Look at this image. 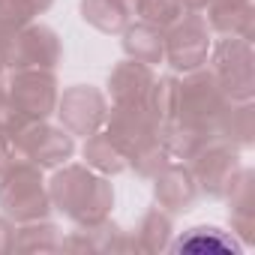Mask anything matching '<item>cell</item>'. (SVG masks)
Masks as SVG:
<instances>
[{
  "mask_svg": "<svg viewBox=\"0 0 255 255\" xmlns=\"http://www.w3.org/2000/svg\"><path fill=\"white\" fill-rule=\"evenodd\" d=\"M48 198L57 213H63L75 225H93L111 216L114 186L111 177L87 168L84 162H63L54 168L48 180Z\"/></svg>",
  "mask_w": 255,
  "mask_h": 255,
  "instance_id": "1",
  "label": "cell"
},
{
  "mask_svg": "<svg viewBox=\"0 0 255 255\" xmlns=\"http://www.w3.org/2000/svg\"><path fill=\"white\" fill-rule=\"evenodd\" d=\"M51 210L54 207L48 198V180L42 177V168L18 156L0 174V213L18 225L33 219H48Z\"/></svg>",
  "mask_w": 255,
  "mask_h": 255,
  "instance_id": "2",
  "label": "cell"
},
{
  "mask_svg": "<svg viewBox=\"0 0 255 255\" xmlns=\"http://www.w3.org/2000/svg\"><path fill=\"white\" fill-rule=\"evenodd\" d=\"M231 99L225 96L222 84L216 81V75L210 72V66H198L192 72H183L180 78V96H177V120L198 126V129L210 132L216 129V120L225 111ZM216 138V135H213Z\"/></svg>",
  "mask_w": 255,
  "mask_h": 255,
  "instance_id": "3",
  "label": "cell"
},
{
  "mask_svg": "<svg viewBox=\"0 0 255 255\" xmlns=\"http://www.w3.org/2000/svg\"><path fill=\"white\" fill-rule=\"evenodd\" d=\"M207 66L231 102L255 96V48L243 36H222L210 45Z\"/></svg>",
  "mask_w": 255,
  "mask_h": 255,
  "instance_id": "4",
  "label": "cell"
},
{
  "mask_svg": "<svg viewBox=\"0 0 255 255\" xmlns=\"http://www.w3.org/2000/svg\"><path fill=\"white\" fill-rule=\"evenodd\" d=\"M12 144L21 159L39 165L42 171H54L57 165L75 156V135H69L63 126H54L48 120H27L12 138Z\"/></svg>",
  "mask_w": 255,
  "mask_h": 255,
  "instance_id": "5",
  "label": "cell"
},
{
  "mask_svg": "<svg viewBox=\"0 0 255 255\" xmlns=\"http://www.w3.org/2000/svg\"><path fill=\"white\" fill-rule=\"evenodd\" d=\"M60 60H63V42L57 30L36 18L24 27H15L3 66L12 72L15 69H57Z\"/></svg>",
  "mask_w": 255,
  "mask_h": 255,
  "instance_id": "6",
  "label": "cell"
},
{
  "mask_svg": "<svg viewBox=\"0 0 255 255\" xmlns=\"http://www.w3.org/2000/svg\"><path fill=\"white\" fill-rule=\"evenodd\" d=\"M210 27L204 21L201 12H183L168 30H162V39H165V63L174 69V72H192L198 66L207 63V54H210Z\"/></svg>",
  "mask_w": 255,
  "mask_h": 255,
  "instance_id": "7",
  "label": "cell"
},
{
  "mask_svg": "<svg viewBox=\"0 0 255 255\" xmlns=\"http://www.w3.org/2000/svg\"><path fill=\"white\" fill-rule=\"evenodd\" d=\"M108 108H111V102H108L105 90H99L93 84H72V87L60 90L54 114L69 135L87 138L105 126Z\"/></svg>",
  "mask_w": 255,
  "mask_h": 255,
  "instance_id": "8",
  "label": "cell"
},
{
  "mask_svg": "<svg viewBox=\"0 0 255 255\" xmlns=\"http://www.w3.org/2000/svg\"><path fill=\"white\" fill-rule=\"evenodd\" d=\"M186 165L192 168L198 192L207 198H225V192L231 189V183L237 180V174L243 168L240 150L219 141V138H210Z\"/></svg>",
  "mask_w": 255,
  "mask_h": 255,
  "instance_id": "9",
  "label": "cell"
},
{
  "mask_svg": "<svg viewBox=\"0 0 255 255\" xmlns=\"http://www.w3.org/2000/svg\"><path fill=\"white\" fill-rule=\"evenodd\" d=\"M6 93L27 120H48L57 108L60 81L54 69H15L6 81Z\"/></svg>",
  "mask_w": 255,
  "mask_h": 255,
  "instance_id": "10",
  "label": "cell"
},
{
  "mask_svg": "<svg viewBox=\"0 0 255 255\" xmlns=\"http://www.w3.org/2000/svg\"><path fill=\"white\" fill-rule=\"evenodd\" d=\"M102 129L126 153V162H129L132 153H138L141 147L159 138V123L150 117L144 105H111Z\"/></svg>",
  "mask_w": 255,
  "mask_h": 255,
  "instance_id": "11",
  "label": "cell"
},
{
  "mask_svg": "<svg viewBox=\"0 0 255 255\" xmlns=\"http://www.w3.org/2000/svg\"><path fill=\"white\" fill-rule=\"evenodd\" d=\"M60 249L87 255H117V252H135V243L129 231H123L111 216H105L93 225H78V231H72L69 237H60Z\"/></svg>",
  "mask_w": 255,
  "mask_h": 255,
  "instance_id": "12",
  "label": "cell"
},
{
  "mask_svg": "<svg viewBox=\"0 0 255 255\" xmlns=\"http://www.w3.org/2000/svg\"><path fill=\"white\" fill-rule=\"evenodd\" d=\"M198 183L192 177V168L186 162H168L156 177H153V198L156 207L168 210L171 216L177 213H189L198 201Z\"/></svg>",
  "mask_w": 255,
  "mask_h": 255,
  "instance_id": "13",
  "label": "cell"
},
{
  "mask_svg": "<svg viewBox=\"0 0 255 255\" xmlns=\"http://www.w3.org/2000/svg\"><path fill=\"white\" fill-rule=\"evenodd\" d=\"M153 78H156L153 66L123 57L108 72V93L105 96L111 99V105H144Z\"/></svg>",
  "mask_w": 255,
  "mask_h": 255,
  "instance_id": "14",
  "label": "cell"
},
{
  "mask_svg": "<svg viewBox=\"0 0 255 255\" xmlns=\"http://www.w3.org/2000/svg\"><path fill=\"white\" fill-rule=\"evenodd\" d=\"M225 201H228L231 234L243 246H252L255 243V171L252 168H240L237 180L225 192Z\"/></svg>",
  "mask_w": 255,
  "mask_h": 255,
  "instance_id": "15",
  "label": "cell"
},
{
  "mask_svg": "<svg viewBox=\"0 0 255 255\" xmlns=\"http://www.w3.org/2000/svg\"><path fill=\"white\" fill-rule=\"evenodd\" d=\"M204 21L219 36H243L255 39V3L252 0H207L204 3Z\"/></svg>",
  "mask_w": 255,
  "mask_h": 255,
  "instance_id": "16",
  "label": "cell"
},
{
  "mask_svg": "<svg viewBox=\"0 0 255 255\" xmlns=\"http://www.w3.org/2000/svg\"><path fill=\"white\" fill-rule=\"evenodd\" d=\"M213 135L237 150H246L255 144V102L252 99H237L228 102L225 111L216 120Z\"/></svg>",
  "mask_w": 255,
  "mask_h": 255,
  "instance_id": "17",
  "label": "cell"
},
{
  "mask_svg": "<svg viewBox=\"0 0 255 255\" xmlns=\"http://www.w3.org/2000/svg\"><path fill=\"white\" fill-rule=\"evenodd\" d=\"M120 45H123V54L129 60H138V63H147V66H156V63H165V39H162V30L147 24V21H129L120 33Z\"/></svg>",
  "mask_w": 255,
  "mask_h": 255,
  "instance_id": "18",
  "label": "cell"
},
{
  "mask_svg": "<svg viewBox=\"0 0 255 255\" xmlns=\"http://www.w3.org/2000/svg\"><path fill=\"white\" fill-rule=\"evenodd\" d=\"M129 234H132L135 252H147V255L165 252L174 237V216L162 207H150Z\"/></svg>",
  "mask_w": 255,
  "mask_h": 255,
  "instance_id": "19",
  "label": "cell"
},
{
  "mask_svg": "<svg viewBox=\"0 0 255 255\" xmlns=\"http://www.w3.org/2000/svg\"><path fill=\"white\" fill-rule=\"evenodd\" d=\"M168 249L174 252H240L243 243L231 231H222L216 225H192L174 243H168Z\"/></svg>",
  "mask_w": 255,
  "mask_h": 255,
  "instance_id": "20",
  "label": "cell"
},
{
  "mask_svg": "<svg viewBox=\"0 0 255 255\" xmlns=\"http://www.w3.org/2000/svg\"><path fill=\"white\" fill-rule=\"evenodd\" d=\"M81 159H84L87 168H93V171H99V174H105V177L123 174L126 168H129L126 153L108 138L105 129H99V132H93V135L84 138V144H81Z\"/></svg>",
  "mask_w": 255,
  "mask_h": 255,
  "instance_id": "21",
  "label": "cell"
},
{
  "mask_svg": "<svg viewBox=\"0 0 255 255\" xmlns=\"http://www.w3.org/2000/svg\"><path fill=\"white\" fill-rule=\"evenodd\" d=\"M210 138H213L210 132L198 129V126H189V123H183L177 117L159 126V141H162V147L168 150L171 159H180V162H189Z\"/></svg>",
  "mask_w": 255,
  "mask_h": 255,
  "instance_id": "22",
  "label": "cell"
},
{
  "mask_svg": "<svg viewBox=\"0 0 255 255\" xmlns=\"http://www.w3.org/2000/svg\"><path fill=\"white\" fill-rule=\"evenodd\" d=\"M12 252L24 255H45V252H60V228L51 219H33V222H18L15 225V240Z\"/></svg>",
  "mask_w": 255,
  "mask_h": 255,
  "instance_id": "23",
  "label": "cell"
},
{
  "mask_svg": "<svg viewBox=\"0 0 255 255\" xmlns=\"http://www.w3.org/2000/svg\"><path fill=\"white\" fill-rule=\"evenodd\" d=\"M78 12H81L84 24H90L93 30H99L105 36H120L123 27L129 24V18L123 15V9L114 0H81Z\"/></svg>",
  "mask_w": 255,
  "mask_h": 255,
  "instance_id": "24",
  "label": "cell"
},
{
  "mask_svg": "<svg viewBox=\"0 0 255 255\" xmlns=\"http://www.w3.org/2000/svg\"><path fill=\"white\" fill-rule=\"evenodd\" d=\"M177 96H180V78L177 75L153 78V84L147 90V99H144V108L162 126V123H168V120L177 117Z\"/></svg>",
  "mask_w": 255,
  "mask_h": 255,
  "instance_id": "25",
  "label": "cell"
},
{
  "mask_svg": "<svg viewBox=\"0 0 255 255\" xmlns=\"http://www.w3.org/2000/svg\"><path fill=\"white\" fill-rule=\"evenodd\" d=\"M54 6V0H0V18L9 27H24L45 15Z\"/></svg>",
  "mask_w": 255,
  "mask_h": 255,
  "instance_id": "26",
  "label": "cell"
},
{
  "mask_svg": "<svg viewBox=\"0 0 255 255\" xmlns=\"http://www.w3.org/2000/svg\"><path fill=\"white\" fill-rule=\"evenodd\" d=\"M171 162V156H168V150L162 147V141L156 138V141H150L147 147H141L138 153H132L129 156V168L141 177V180H153L165 165Z\"/></svg>",
  "mask_w": 255,
  "mask_h": 255,
  "instance_id": "27",
  "label": "cell"
},
{
  "mask_svg": "<svg viewBox=\"0 0 255 255\" xmlns=\"http://www.w3.org/2000/svg\"><path fill=\"white\" fill-rule=\"evenodd\" d=\"M183 3L180 0H141V9H138V18L159 27V30H168L180 15H183Z\"/></svg>",
  "mask_w": 255,
  "mask_h": 255,
  "instance_id": "28",
  "label": "cell"
},
{
  "mask_svg": "<svg viewBox=\"0 0 255 255\" xmlns=\"http://www.w3.org/2000/svg\"><path fill=\"white\" fill-rule=\"evenodd\" d=\"M24 123H27V117L18 111V105L12 102V96L6 90H0V138L12 141Z\"/></svg>",
  "mask_w": 255,
  "mask_h": 255,
  "instance_id": "29",
  "label": "cell"
},
{
  "mask_svg": "<svg viewBox=\"0 0 255 255\" xmlns=\"http://www.w3.org/2000/svg\"><path fill=\"white\" fill-rule=\"evenodd\" d=\"M12 240H15V222L0 213V255L12 252Z\"/></svg>",
  "mask_w": 255,
  "mask_h": 255,
  "instance_id": "30",
  "label": "cell"
},
{
  "mask_svg": "<svg viewBox=\"0 0 255 255\" xmlns=\"http://www.w3.org/2000/svg\"><path fill=\"white\" fill-rule=\"evenodd\" d=\"M15 159H18L15 144H12V141H6V138H0V174H3V171H6Z\"/></svg>",
  "mask_w": 255,
  "mask_h": 255,
  "instance_id": "31",
  "label": "cell"
},
{
  "mask_svg": "<svg viewBox=\"0 0 255 255\" xmlns=\"http://www.w3.org/2000/svg\"><path fill=\"white\" fill-rule=\"evenodd\" d=\"M15 27H9L3 18H0V66H3V57H6V48H9V39H12ZM6 69V66H3Z\"/></svg>",
  "mask_w": 255,
  "mask_h": 255,
  "instance_id": "32",
  "label": "cell"
},
{
  "mask_svg": "<svg viewBox=\"0 0 255 255\" xmlns=\"http://www.w3.org/2000/svg\"><path fill=\"white\" fill-rule=\"evenodd\" d=\"M114 3H117V6L123 9V15L129 18V21H132V18H138V9H141V0H114Z\"/></svg>",
  "mask_w": 255,
  "mask_h": 255,
  "instance_id": "33",
  "label": "cell"
},
{
  "mask_svg": "<svg viewBox=\"0 0 255 255\" xmlns=\"http://www.w3.org/2000/svg\"><path fill=\"white\" fill-rule=\"evenodd\" d=\"M180 3H183V9H189V12H201L207 0H180Z\"/></svg>",
  "mask_w": 255,
  "mask_h": 255,
  "instance_id": "34",
  "label": "cell"
},
{
  "mask_svg": "<svg viewBox=\"0 0 255 255\" xmlns=\"http://www.w3.org/2000/svg\"><path fill=\"white\" fill-rule=\"evenodd\" d=\"M6 84H3V66H0V90H3Z\"/></svg>",
  "mask_w": 255,
  "mask_h": 255,
  "instance_id": "35",
  "label": "cell"
}]
</instances>
